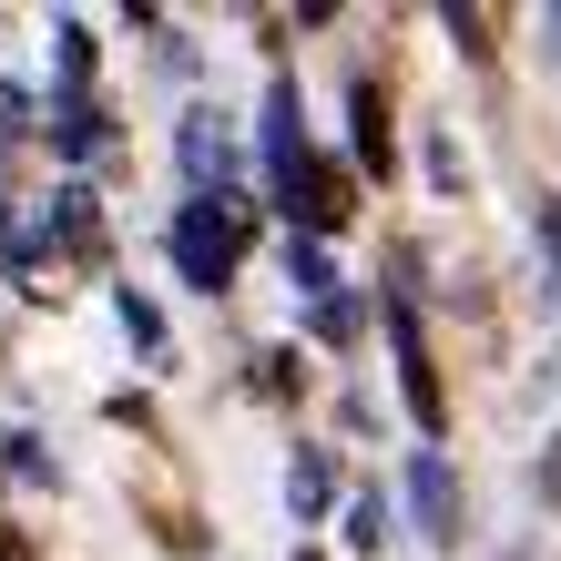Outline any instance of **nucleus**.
<instances>
[{
  "mask_svg": "<svg viewBox=\"0 0 561 561\" xmlns=\"http://www.w3.org/2000/svg\"><path fill=\"white\" fill-rule=\"evenodd\" d=\"M174 266H184V286H225L236 276V215H225V194H194V205L174 215Z\"/></svg>",
  "mask_w": 561,
  "mask_h": 561,
  "instance_id": "nucleus-1",
  "label": "nucleus"
},
{
  "mask_svg": "<svg viewBox=\"0 0 561 561\" xmlns=\"http://www.w3.org/2000/svg\"><path fill=\"white\" fill-rule=\"evenodd\" d=\"M388 347H399V388H409V419L428 428V439H439V368H428V337H419V307L409 296H388Z\"/></svg>",
  "mask_w": 561,
  "mask_h": 561,
  "instance_id": "nucleus-2",
  "label": "nucleus"
},
{
  "mask_svg": "<svg viewBox=\"0 0 561 561\" xmlns=\"http://www.w3.org/2000/svg\"><path fill=\"white\" fill-rule=\"evenodd\" d=\"M307 174H317V153H307V103H296V82H276V92H266V184H276V205H286Z\"/></svg>",
  "mask_w": 561,
  "mask_h": 561,
  "instance_id": "nucleus-3",
  "label": "nucleus"
},
{
  "mask_svg": "<svg viewBox=\"0 0 561 561\" xmlns=\"http://www.w3.org/2000/svg\"><path fill=\"white\" fill-rule=\"evenodd\" d=\"M409 511H419V541H459V480H449L439 449L409 459Z\"/></svg>",
  "mask_w": 561,
  "mask_h": 561,
  "instance_id": "nucleus-4",
  "label": "nucleus"
},
{
  "mask_svg": "<svg viewBox=\"0 0 561 561\" xmlns=\"http://www.w3.org/2000/svg\"><path fill=\"white\" fill-rule=\"evenodd\" d=\"M327 501H337V470H327L317 449H296V470H286V511H296V520H317Z\"/></svg>",
  "mask_w": 561,
  "mask_h": 561,
  "instance_id": "nucleus-5",
  "label": "nucleus"
},
{
  "mask_svg": "<svg viewBox=\"0 0 561 561\" xmlns=\"http://www.w3.org/2000/svg\"><path fill=\"white\" fill-rule=\"evenodd\" d=\"M51 134H61V153H103V103H92V92H61Z\"/></svg>",
  "mask_w": 561,
  "mask_h": 561,
  "instance_id": "nucleus-6",
  "label": "nucleus"
},
{
  "mask_svg": "<svg viewBox=\"0 0 561 561\" xmlns=\"http://www.w3.org/2000/svg\"><path fill=\"white\" fill-rule=\"evenodd\" d=\"M347 103H357V163H378V174H388V103H378V82H357Z\"/></svg>",
  "mask_w": 561,
  "mask_h": 561,
  "instance_id": "nucleus-7",
  "label": "nucleus"
},
{
  "mask_svg": "<svg viewBox=\"0 0 561 561\" xmlns=\"http://www.w3.org/2000/svg\"><path fill=\"white\" fill-rule=\"evenodd\" d=\"M286 276L307 286L317 307H327V296H337V276H327V245H317V236H286Z\"/></svg>",
  "mask_w": 561,
  "mask_h": 561,
  "instance_id": "nucleus-8",
  "label": "nucleus"
},
{
  "mask_svg": "<svg viewBox=\"0 0 561 561\" xmlns=\"http://www.w3.org/2000/svg\"><path fill=\"white\" fill-rule=\"evenodd\" d=\"M51 42H61V92H82V82H92V31H82V21H61Z\"/></svg>",
  "mask_w": 561,
  "mask_h": 561,
  "instance_id": "nucleus-9",
  "label": "nucleus"
},
{
  "mask_svg": "<svg viewBox=\"0 0 561 561\" xmlns=\"http://www.w3.org/2000/svg\"><path fill=\"white\" fill-rule=\"evenodd\" d=\"M388 541V501L368 490V501H347V551H378Z\"/></svg>",
  "mask_w": 561,
  "mask_h": 561,
  "instance_id": "nucleus-10",
  "label": "nucleus"
},
{
  "mask_svg": "<svg viewBox=\"0 0 561 561\" xmlns=\"http://www.w3.org/2000/svg\"><path fill=\"white\" fill-rule=\"evenodd\" d=\"M123 327H134L144 347H163V317H153V296H134V286H123Z\"/></svg>",
  "mask_w": 561,
  "mask_h": 561,
  "instance_id": "nucleus-11",
  "label": "nucleus"
},
{
  "mask_svg": "<svg viewBox=\"0 0 561 561\" xmlns=\"http://www.w3.org/2000/svg\"><path fill=\"white\" fill-rule=\"evenodd\" d=\"M317 337H357V296H327V307H317Z\"/></svg>",
  "mask_w": 561,
  "mask_h": 561,
  "instance_id": "nucleus-12",
  "label": "nucleus"
},
{
  "mask_svg": "<svg viewBox=\"0 0 561 561\" xmlns=\"http://www.w3.org/2000/svg\"><path fill=\"white\" fill-rule=\"evenodd\" d=\"M531 225H541V245H551V266H561V205H551V194L531 205Z\"/></svg>",
  "mask_w": 561,
  "mask_h": 561,
  "instance_id": "nucleus-13",
  "label": "nucleus"
},
{
  "mask_svg": "<svg viewBox=\"0 0 561 561\" xmlns=\"http://www.w3.org/2000/svg\"><path fill=\"white\" fill-rule=\"evenodd\" d=\"M541 501H551V511H561V439H551V449H541Z\"/></svg>",
  "mask_w": 561,
  "mask_h": 561,
  "instance_id": "nucleus-14",
  "label": "nucleus"
},
{
  "mask_svg": "<svg viewBox=\"0 0 561 561\" xmlns=\"http://www.w3.org/2000/svg\"><path fill=\"white\" fill-rule=\"evenodd\" d=\"M541 31H551V61H561V11H541Z\"/></svg>",
  "mask_w": 561,
  "mask_h": 561,
  "instance_id": "nucleus-15",
  "label": "nucleus"
}]
</instances>
